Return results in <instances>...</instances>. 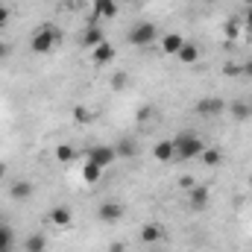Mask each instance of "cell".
<instances>
[{"instance_id": "12", "label": "cell", "mask_w": 252, "mask_h": 252, "mask_svg": "<svg viewBox=\"0 0 252 252\" xmlns=\"http://www.w3.org/2000/svg\"><path fill=\"white\" fill-rule=\"evenodd\" d=\"M91 59H94V64H109L115 59V47H112L109 41H103V44H97V47L91 50Z\"/></svg>"}, {"instance_id": "25", "label": "cell", "mask_w": 252, "mask_h": 252, "mask_svg": "<svg viewBox=\"0 0 252 252\" xmlns=\"http://www.w3.org/2000/svg\"><path fill=\"white\" fill-rule=\"evenodd\" d=\"M9 18H12V9H9L6 3H0V30L9 24Z\"/></svg>"}, {"instance_id": "16", "label": "cell", "mask_w": 252, "mask_h": 252, "mask_svg": "<svg viewBox=\"0 0 252 252\" xmlns=\"http://www.w3.org/2000/svg\"><path fill=\"white\" fill-rule=\"evenodd\" d=\"M12 247H15V232L12 226L0 223V252H12Z\"/></svg>"}, {"instance_id": "21", "label": "cell", "mask_w": 252, "mask_h": 252, "mask_svg": "<svg viewBox=\"0 0 252 252\" xmlns=\"http://www.w3.org/2000/svg\"><path fill=\"white\" fill-rule=\"evenodd\" d=\"M103 41H106V38H103V32H100L97 27H91V30L82 35V44H85V47H91V50H94L97 44H103Z\"/></svg>"}, {"instance_id": "11", "label": "cell", "mask_w": 252, "mask_h": 252, "mask_svg": "<svg viewBox=\"0 0 252 252\" xmlns=\"http://www.w3.org/2000/svg\"><path fill=\"white\" fill-rule=\"evenodd\" d=\"M32 190H35V185H32V182H27V179H18V182L9 188V196H12L15 202H24V199H30V196H32Z\"/></svg>"}, {"instance_id": "5", "label": "cell", "mask_w": 252, "mask_h": 252, "mask_svg": "<svg viewBox=\"0 0 252 252\" xmlns=\"http://www.w3.org/2000/svg\"><path fill=\"white\" fill-rule=\"evenodd\" d=\"M193 112L202 115V118H214V115H223V112H226V103H223L220 97H202V100L193 106Z\"/></svg>"}, {"instance_id": "33", "label": "cell", "mask_w": 252, "mask_h": 252, "mask_svg": "<svg viewBox=\"0 0 252 252\" xmlns=\"http://www.w3.org/2000/svg\"><path fill=\"white\" fill-rule=\"evenodd\" d=\"M250 115H252V100H250Z\"/></svg>"}, {"instance_id": "31", "label": "cell", "mask_w": 252, "mask_h": 252, "mask_svg": "<svg viewBox=\"0 0 252 252\" xmlns=\"http://www.w3.org/2000/svg\"><path fill=\"white\" fill-rule=\"evenodd\" d=\"M6 173H9V167H6V161H0V179H3Z\"/></svg>"}, {"instance_id": "14", "label": "cell", "mask_w": 252, "mask_h": 252, "mask_svg": "<svg viewBox=\"0 0 252 252\" xmlns=\"http://www.w3.org/2000/svg\"><path fill=\"white\" fill-rule=\"evenodd\" d=\"M94 15H100V18H115V15H118V0H94Z\"/></svg>"}, {"instance_id": "8", "label": "cell", "mask_w": 252, "mask_h": 252, "mask_svg": "<svg viewBox=\"0 0 252 252\" xmlns=\"http://www.w3.org/2000/svg\"><path fill=\"white\" fill-rule=\"evenodd\" d=\"M208 196H211V190L205 188V185H193L188 193V205L193 211H202L205 205H208Z\"/></svg>"}, {"instance_id": "18", "label": "cell", "mask_w": 252, "mask_h": 252, "mask_svg": "<svg viewBox=\"0 0 252 252\" xmlns=\"http://www.w3.org/2000/svg\"><path fill=\"white\" fill-rule=\"evenodd\" d=\"M141 241H144V244H158V241H161V226L147 223V226L141 229Z\"/></svg>"}, {"instance_id": "1", "label": "cell", "mask_w": 252, "mask_h": 252, "mask_svg": "<svg viewBox=\"0 0 252 252\" xmlns=\"http://www.w3.org/2000/svg\"><path fill=\"white\" fill-rule=\"evenodd\" d=\"M173 141V153H176V158L179 161H190V158H199V153L205 150V144H202V138L196 135V132H179L176 138H170Z\"/></svg>"}, {"instance_id": "23", "label": "cell", "mask_w": 252, "mask_h": 252, "mask_svg": "<svg viewBox=\"0 0 252 252\" xmlns=\"http://www.w3.org/2000/svg\"><path fill=\"white\" fill-rule=\"evenodd\" d=\"M115 150H118V156H129V158H132V156L138 153V150H135V141H121V144H118Z\"/></svg>"}, {"instance_id": "7", "label": "cell", "mask_w": 252, "mask_h": 252, "mask_svg": "<svg viewBox=\"0 0 252 252\" xmlns=\"http://www.w3.org/2000/svg\"><path fill=\"white\" fill-rule=\"evenodd\" d=\"M47 220H50L53 226H59V229H67V226L73 223V211H70L67 205H56V208H50Z\"/></svg>"}, {"instance_id": "35", "label": "cell", "mask_w": 252, "mask_h": 252, "mask_svg": "<svg viewBox=\"0 0 252 252\" xmlns=\"http://www.w3.org/2000/svg\"><path fill=\"white\" fill-rule=\"evenodd\" d=\"M118 3H121V0H118Z\"/></svg>"}, {"instance_id": "6", "label": "cell", "mask_w": 252, "mask_h": 252, "mask_svg": "<svg viewBox=\"0 0 252 252\" xmlns=\"http://www.w3.org/2000/svg\"><path fill=\"white\" fill-rule=\"evenodd\" d=\"M97 217L103 220V223H118V220H124V205L121 202H103L100 208H97Z\"/></svg>"}, {"instance_id": "32", "label": "cell", "mask_w": 252, "mask_h": 252, "mask_svg": "<svg viewBox=\"0 0 252 252\" xmlns=\"http://www.w3.org/2000/svg\"><path fill=\"white\" fill-rule=\"evenodd\" d=\"M244 3H247V6H252V0H244Z\"/></svg>"}, {"instance_id": "30", "label": "cell", "mask_w": 252, "mask_h": 252, "mask_svg": "<svg viewBox=\"0 0 252 252\" xmlns=\"http://www.w3.org/2000/svg\"><path fill=\"white\" fill-rule=\"evenodd\" d=\"M247 30H252V6H247Z\"/></svg>"}, {"instance_id": "20", "label": "cell", "mask_w": 252, "mask_h": 252, "mask_svg": "<svg viewBox=\"0 0 252 252\" xmlns=\"http://www.w3.org/2000/svg\"><path fill=\"white\" fill-rule=\"evenodd\" d=\"M229 112H232L235 121H247V118H252L250 115V103H244V100H235V103L229 106Z\"/></svg>"}, {"instance_id": "27", "label": "cell", "mask_w": 252, "mask_h": 252, "mask_svg": "<svg viewBox=\"0 0 252 252\" xmlns=\"http://www.w3.org/2000/svg\"><path fill=\"white\" fill-rule=\"evenodd\" d=\"M147 118H153V109H150V106H144V109L138 112V121H147Z\"/></svg>"}, {"instance_id": "10", "label": "cell", "mask_w": 252, "mask_h": 252, "mask_svg": "<svg viewBox=\"0 0 252 252\" xmlns=\"http://www.w3.org/2000/svg\"><path fill=\"white\" fill-rule=\"evenodd\" d=\"M182 44H185L182 32H167V35L161 38V50H164V56H176V53L182 50Z\"/></svg>"}, {"instance_id": "2", "label": "cell", "mask_w": 252, "mask_h": 252, "mask_svg": "<svg viewBox=\"0 0 252 252\" xmlns=\"http://www.w3.org/2000/svg\"><path fill=\"white\" fill-rule=\"evenodd\" d=\"M56 44H59V30H56L53 24L38 27V30L32 32V38H30V50H32L35 56H47Z\"/></svg>"}, {"instance_id": "15", "label": "cell", "mask_w": 252, "mask_h": 252, "mask_svg": "<svg viewBox=\"0 0 252 252\" xmlns=\"http://www.w3.org/2000/svg\"><path fill=\"white\" fill-rule=\"evenodd\" d=\"M176 59H179L182 64H193L196 59H199V47H196V44H190V41H185V44H182V50L176 53Z\"/></svg>"}, {"instance_id": "29", "label": "cell", "mask_w": 252, "mask_h": 252, "mask_svg": "<svg viewBox=\"0 0 252 252\" xmlns=\"http://www.w3.org/2000/svg\"><path fill=\"white\" fill-rule=\"evenodd\" d=\"M9 56V44L6 41H0V59H6Z\"/></svg>"}, {"instance_id": "13", "label": "cell", "mask_w": 252, "mask_h": 252, "mask_svg": "<svg viewBox=\"0 0 252 252\" xmlns=\"http://www.w3.org/2000/svg\"><path fill=\"white\" fill-rule=\"evenodd\" d=\"M199 158H202L205 167H217V164H223V150L220 147H205L199 153Z\"/></svg>"}, {"instance_id": "34", "label": "cell", "mask_w": 252, "mask_h": 252, "mask_svg": "<svg viewBox=\"0 0 252 252\" xmlns=\"http://www.w3.org/2000/svg\"><path fill=\"white\" fill-rule=\"evenodd\" d=\"M202 3H214V0H202Z\"/></svg>"}, {"instance_id": "3", "label": "cell", "mask_w": 252, "mask_h": 252, "mask_svg": "<svg viewBox=\"0 0 252 252\" xmlns=\"http://www.w3.org/2000/svg\"><path fill=\"white\" fill-rule=\"evenodd\" d=\"M156 35H158L156 24L141 21V24H135V27L129 30V44H135V47H150V44L156 41Z\"/></svg>"}, {"instance_id": "22", "label": "cell", "mask_w": 252, "mask_h": 252, "mask_svg": "<svg viewBox=\"0 0 252 252\" xmlns=\"http://www.w3.org/2000/svg\"><path fill=\"white\" fill-rule=\"evenodd\" d=\"M73 158H76V150H73L70 144H59V147H56V161L67 164V161H73Z\"/></svg>"}, {"instance_id": "4", "label": "cell", "mask_w": 252, "mask_h": 252, "mask_svg": "<svg viewBox=\"0 0 252 252\" xmlns=\"http://www.w3.org/2000/svg\"><path fill=\"white\" fill-rule=\"evenodd\" d=\"M115 158H118V150H115L112 144H97V147H91V150H88V161L100 164L103 170H106V167H112V164H115Z\"/></svg>"}, {"instance_id": "9", "label": "cell", "mask_w": 252, "mask_h": 252, "mask_svg": "<svg viewBox=\"0 0 252 252\" xmlns=\"http://www.w3.org/2000/svg\"><path fill=\"white\" fill-rule=\"evenodd\" d=\"M153 158H156V161H161V164L173 161V158H176V153H173V141H170V138L158 141V144L153 147Z\"/></svg>"}, {"instance_id": "24", "label": "cell", "mask_w": 252, "mask_h": 252, "mask_svg": "<svg viewBox=\"0 0 252 252\" xmlns=\"http://www.w3.org/2000/svg\"><path fill=\"white\" fill-rule=\"evenodd\" d=\"M238 30H241V24H238V21H229V24H226V38L235 41V38H238Z\"/></svg>"}, {"instance_id": "26", "label": "cell", "mask_w": 252, "mask_h": 252, "mask_svg": "<svg viewBox=\"0 0 252 252\" xmlns=\"http://www.w3.org/2000/svg\"><path fill=\"white\" fill-rule=\"evenodd\" d=\"M241 73H244V79H252V59H250V62H244Z\"/></svg>"}, {"instance_id": "28", "label": "cell", "mask_w": 252, "mask_h": 252, "mask_svg": "<svg viewBox=\"0 0 252 252\" xmlns=\"http://www.w3.org/2000/svg\"><path fill=\"white\" fill-rule=\"evenodd\" d=\"M109 252H126V244H121V241H115V244L109 247Z\"/></svg>"}, {"instance_id": "17", "label": "cell", "mask_w": 252, "mask_h": 252, "mask_svg": "<svg viewBox=\"0 0 252 252\" xmlns=\"http://www.w3.org/2000/svg\"><path fill=\"white\" fill-rule=\"evenodd\" d=\"M100 176H103V167L94 164V161H85V167H82V179H85L88 185H94V182H100Z\"/></svg>"}, {"instance_id": "19", "label": "cell", "mask_w": 252, "mask_h": 252, "mask_svg": "<svg viewBox=\"0 0 252 252\" xmlns=\"http://www.w3.org/2000/svg\"><path fill=\"white\" fill-rule=\"evenodd\" d=\"M24 250L27 252H44L47 250V238H44V235H30V238L24 241Z\"/></svg>"}]
</instances>
